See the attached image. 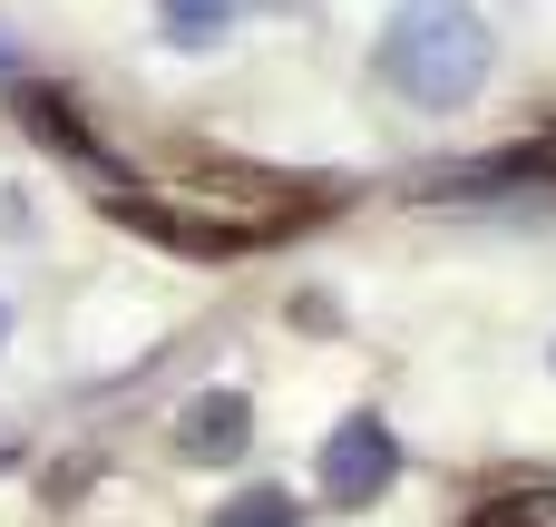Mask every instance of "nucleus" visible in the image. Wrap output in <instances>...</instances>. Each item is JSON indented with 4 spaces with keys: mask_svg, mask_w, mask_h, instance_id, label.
<instances>
[{
    "mask_svg": "<svg viewBox=\"0 0 556 527\" xmlns=\"http://www.w3.org/2000/svg\"><path fill=\"white\" fill-rule=\"evenodd\" d=\"M0 68H20V49H10V39H0Z\"/></svg>",
    "mask_w": 556,
    "mask_h": 527,
    "instance_id": "nucleus-7",
    "label": "nucleus"
},
{
    "mask_svg": "<svg viewBox=\"0 0 556 527\" xmlns=\"http://www.w3.org/2000/svg\"><path fill=\"white\" fill-rule=\"evenodd\" d=\"M498 68V29L479 0H401L391 29H381V88L401 108H430V117H459Z\"/></svg>",
    "mask_w": 556,
    "mask_h": 527,
    "instance_id": "nucleus-1",
    "label": "nucleus"
},
{
    "mask_svg": "<svg viewBox=\"0 0 556 527\" xmlns=\"http://www.w3.org/2000/svg\"><path fill=\"white\" fill-rule=\"evenodd\" d=\"M244 10H254V0H156V29H166L176 49H215Z\"/></svg>",
    "mask_w": 556,
    "mask_h": 527,
    "instance_id": "nucleus-4",
    "label": "nucleus"
},
{
    "mask_svg": "<svg viewBox=\"0 0 556 527\" xmlns=\"http://www.w3.org/2000/svg\"><path fill=\"white\" fill-rule=\"evenodd\" d=\"M244 440H254V401H244V391H195V401L176 411V450L205 460V469L244 460Z\"/></svg>",
    "mask_w": 556,
    "mask_h": 527,
    "instance_id": "nucleus-3",
    "label": "nucleus"
},
{
    "mask_svg": "<svg viewBox=\"0 0 556 527\" xmlns=\"http://www.w3.org/2000/svg\"><path fill=\"white\" fill-rule=\"evenodd\" d=\"M391 479H401V440H391V421H381V411H352V421L323 440V499H332V509H381Z\"/></svg>",
    "mask_w": 556,
    "mask_h": 527,
    "instance_id": "nucleus-2",
    "label": "nucleus"
},
{
    "mask_svg": "<svg viewBox=\"0 0 556 527\" xmlns=\"http://www.w3.org/2000/svg\"><path fill=\"white\" fill-rule=\"evenodd\" d=\"M215 527H303V499H283V489H235Z\"/></svg>",
    "mask_w": 556,
    "mask_h": 527,
    "instance_id": "nucleus-5",
    "label": "nucleus"
},
{
    "mask_svg": "<svg viewBox=\"0 0 556 527\" xmlns=\"http://www.w3.org/2000/svg\"><path fill=\"white\" fill-rule=\"evenodd\" d=\"M0 342H10V303H0Z\"/></svg>",
    "mask_w": 556,
    "mask_h": 527,
    "instance_id": "nucleus-8",
    "label": "nucleus"
},
{
    "mask_svg": "<svg viewBox=\"0 0 556 527\" xmlns=\"http://www.w3.org/2000/svg\"><path fill=\"white\" fill-rule=\"evenodd\" d=\"M469 527H556V489H508V499H489Z\"/></svg>",
    "mask_w": 556,
    "mask_h": 527,
    "instance_id": "nucleus-6",
    "label": "nucleus"
}]
</instances>
